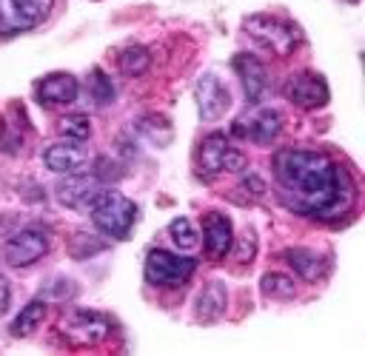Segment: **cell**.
I'll return each instance as SVG.
<instances>
[{
  "mask_svg": "<svg viewBox=\"0 0 365 356\" xmlns=\"http://www.w3.org/2000/svg\"><path fill=\"white\" fill-rule=\"evenodd\" d=\"M282 202L317 219H339L354 208L356 185L342 165L319 151L282 148L271 159Z\"/></svg>",
  "mask_w": 365,
  "mask_h": 356,
  "instance_id": "1",
  "label": "cell"
},
{
  "mask_svg": "<svg viewBox=\"0 0 365 356\" xmlns=\"http://www.w3.org/2000/svg\"><path fill=\"white\" fill-rule=\"evenodd\" d=\"M86 214L91 216L97 231L111 239H125L137 222V205L120 191H108V188H100L91 197V202L86 205Z\"/></svg>",
  "mask_w": 365,
  "mask_h": 356,
  "instance_id": "2",
  "label": "cell"
},
{
  "mask_svg": "<svg viewBox=\"0 0 365 356\" xmlns=\"http://www.w3.org/2000/svg\"><path fill=\"white\" fill-rule=\"evenodd\" d=\"M242 31L265 51L277 54V57H288L297 51V46L302 43V31L297 23L274 17V14H251L242 20Z\"/></svg>",
  "mask_w": 365,
  "mask_h": 356,
  "instance_id": "3",
  "label": "cell"
},
{
  "mask_svg": "<svg viewBox=\"0 0 365 356\" xmlns=\"http://www.w3.org/2000/svg\"><path fill=\"white\" fill-rule=\"evenodd\" d=\"M143 271H145V282L157 288H180L191 279V273L197 271V262L191 256L171 253L165 248H151Z\"/></svg>",
  "mask_w": 365,
  "mask_h": 356,
  "instance_id": "4",
  "label": "cell"
},
{
  "mask_svg": "<svg viewBox=\"0 0 365 356\" xmlns=\"http://www.w3.org/2000/svg\"><path fill=\"white\" fill-rule=\"evenodd\" d=\"M51 239H48V231L43 225H26L20 231H14L3 248L6 253V262L14 265V268H26L31 262H37L46 251H48Z\"/></svg>",
  "mask_w": 365,
  "mask_h": 356,
  "instance_id": "5",
  "label": "cell"
},
{
  "mask_svg": "<svg viewBox=\"0 0 365 356\" xmlns=\"http://www.w3.org/2000/svg\"><path fill=\"white\" fill-rule=\"evenodd\" d=\"M282 94L291 105L297 108H305V111H314V108H322L331 97L328 91V83L322 74H314V71H297L285 80L282 85Z\"/></svg>",
  "mask_w": 365,
  "mask_h": 356,
  "instance_id": "6",
  "label": "cell"
},
{
  "mask_svg": "<svg viewBox=\"0 0 365 356\" xmlns=\"http://www.w3.org/2000/svg\"><path fill=\"white\" fill-rule=\"evenodd\" d=\"M54 0H0V34H20L34 28Z\"/></svg>",
  "mask_w": 365,
  "mask_h": 356,
  "instance_id": "7",
  "label": "cell"
},
{
  "mask_svg": "<svg viewBox=\"0 0 365 356\" xmlns=\"http://www.w3.org/2000/svg\"><path fill=\"white\" fill-rule=\"evenodd\" d=\"M231 131L237 137H245V140L257 142V145H268L282 131V114L277 108H254V111L242 114L240 120H234Z\"/></svg>",
  "mask_w": 365,
  "mask_h": 356,
  "instance_id": "8",
  "label": "cell"
},
{
  "mask_svg": "<svg viewBox=\"0 0 365 356\" xmlns=\"http://www.w3.org/2000/svg\"><path fill=\"white\" fill-rule=\"evenodd\" d=\"M194 100H197L200 120L202 122H217L231 105V91L225 88V83L217 74H202L194 85Z\"/></svg>",
  "mask_w": 365,
  "mask_h": 356,
  "instance_id": "9",
  "label": "cell"
},
{
  "mask_svg": "<svg viewBox=\"0 0 365 356\" xmlns=\"http://www.w3.org/2000/svg\"><path fill=\"white\" fill-rule=\"evenodd\" d=\"M60 330L74 345H97L108 336V319L97 310H71L63 319Z\"/></svg>",
  "mask_w": 365,
  "mask_h": 356,
  "instance_id": "10",
  "label": "cell"
},
{
  "mask_svg": "<svg viewBox=\"0 0 365 356\" xmlns=\"http://www.w3.org/2000/svg\"><path fill=\"white\" fill-rule=\"evenodd\" d=\"M231 66H234V71H237V77H240V83H242L245 100H248L251 105H257V103L265 97V91H268V71H265V66H262L254 54H248V51L234 54Z\"/></svg>",
  "mask_w": 365,
  "mask_h": 356,
  "instance_id": "11",
  "label": "cell"
},
{
  "mask_svg": "<svg viewBox=\"0 0 365 356\" xmlns=\"http://www.w3.org/2000/svg\"><path fill=\"white\" fill-rule=\"evenodd\" d=\"M202 245L208 259H222L228 256V251L234 248V225L225 214L220 211H208L202 219Z\"/></svg>",
  "mask_w": 365,
  "mask_h": 356,
  "instance_id": "12",
  "label": "cell"
},
{
  "mask_svg": "<svg viewBox=\"0 0 365 356\" xmlns=\"http://www.w3.org/2000/svg\"><path fill=\"white\" fill-rule=\"evenodd\" d=\"M103 188V182L94 177V174H66L57 185H54V194H57V199L63 202V205H68V208H80V211H86V205L91 202V197L97 194Z\"/></svg>",
  "mask_w": 365,
  "mask_h": 356,
  "instance_id": "13",
  "label": "cell"
},
{
  "mask_svg": "<svg viewBox=\"0 0 365 356\" xmlns=\"http://www.w3.org/2000/svg\"><path fill=\"white\" fill-rule=\"evenodd\" d=\"M43 162H46V168L54 171V174H77V171L86 168L88 151L83 148V142L60 140V142H51V145L43 151Z\"/></svg>",
  "mask_w": 365,
  "mask_h": 356,
  "instance_id": "14",
  "label": "cell"
},
{
  "mask_svg": "<svg viewBox=\"0 0 365 356\" xmlns=\"http://www.w3.org/2000/svg\"><path fill=\"white\" fill-rule=\"evenodd\" d=\"M80 94V83L74 74H66V71H54V74H46L40 83H37V100L48 108H57V105H68L74 103Z\"/></svg>",
  "mask_w": 365,
  "mask_h": 356,
  "instance_id": "15",
  "label": "cell"
},
{
  "mask_svg": "<svg viewBox=\"0 0 365 356\" xmlns=\"http://www.w3.org/2000/svg\"><path fill=\"white\" fill-rule=\"evenodd\" d=\"M228 145H231V142H228V137H225V134H220V131L208 134V137L200 142L197 162H200V168H202V174H205V177L222 174V157H225Z\"/></svg>",
  "mask_w": 365,
  "mask_h": 356,
  "instance_id": "16",
  "label": "cell"
},
{
  "mask_svg": "<svg viewBox=\"0 0 365 356\" xmlns=\"http://www.w3.org/2000/svg\"><path fill=\"white\" fill-rule=\"evenodd\" d=\"M285 262L294 268V273L299 276V279H305V282H317L322 273H325V259L317 253V251H311V248H288L285 253Z\"/></svg>",
  "mask_w": 365,
  "mask_h": 356,
  "instance_id": "17",
  "label": "cell"
},
{
  "mask_svg": "<svg viewBox=\"0 0 365 356\" xmlns=\"http://www.w3.org/2000/svg\"><path fill=\"white\" fill-rule=\"evenodd\" d=\"M134 131H137L148 145H154V148H165V145H171V140H174V128H171V122H168L163 114H143V117H137Z\"/></svg>",
  "mask_w": 365,
  "mask_h": 356,
  "instance_id": "18",
  "label": "cell"
},
{
  "mask_svg": "<svg viewBox=\"0 0 365 356\" xmlns=\"http://www.w3.org/2000/svg\"><path fill=\"white\" fill-rule=\"evenodd\" d=\"M228 308V293H225V285L222 282H208L197 299V319L200 322H217Z\"/></svg>",
  "mask_w": 365,
  "mask_h": 356,
  "instance_id": "19",
  "label": "cell"
},
{
  "mask_svg": "<svg viewBox=\"0 0 365 356\" xmlns=\"http://www.w3.org/2000/svg\"><path fill=\"white\" fill-rule=\"evenodd\" d=\"M46 302L43 299H31L29 305H23V310L11 319V333L14 336H29V333H34L37 328H40V322L46 319Z\"/></svg>",
  "mask_w": 365,
  "mask_h": 356,
  "instance_id": "20",
  "label": "cell"
},
{
  "mask_svg": "<svg viewBox=\"0 0 365 356\" xmlns=\"http://www.w3.org/2000/svg\"><path fill=\"white\" fill-rule=\"evenodd\" d=\"M117 66H120L123 74H128V77H140V74H145L148 66H151V51H148L145 46H128V48L120 51Z\"/></svg>",
  "mask_w": 365,
  "mask_h": 356,
  "instance_id": "21",
  "label": "cell"
},
{
  "mask_svg": "<svg viewBox=\"0 0 365 356\" xmlns=\"http://www.w3.org/2000/svg\"><path fill=\"white\" fill-rule=\"evenodd\" d=\"M259 288L268 299H291L297 293V282L282 271H268L259 279Z\"/></svg>",
  "mask_w": 365,
  "mask_h": 356,
  "instance_id": "22",
  "label": "cell"
},
{
  "mask_svg": "<svg viewBox=\"0 0 365 356\" xmlns=\"http://www.w3.org/2000/svg\"><path fill=\"white\" fill-rule=\"evenodd\" d=\"M168 234H171V239H174V245H177L180 251H194V248L200 245V234H197V228H194V222H191L188 216L171 219Z\"/></svg>",
  "mask_w": 365,
  "mask_h": 356,
  "instance_id": "23",
  "label": "cell"
},
{
  "mask_svg": "<svg viewBox=\"0 0 365 356\" xmlns=\"http://www.w3.org/2000/svg\"><path fill=\"white\" fill-rule=\"evenodd\" d=\"M57 128H60V134H63L66 140H71V142H86V140L91 137V120H88L86 114H68V117H63V120L57 122Z\"/></svg>",
  "mask_w": 365,
  "mask_h": 356,
  "instance_id": "24",
  "label": "cell"
},
{
  "mask_svg": "<svg viewBox=\"0 0 365 356\" xmlns=\"http://www.w3.org/2000/svg\"><path fill=\"white\" fill-rule=\"evenodd\" d=\"M100 251H106V242L103 239H97V236H91V234H74L71 236V242H68V253L74 256V259H88V256H94V253H100Z\"/></svg>",
  "mask_w": 365,
  "mask_h": 356,
  "instance_id": "25",
  "label": "cell"
},
{
  "mask_svg": "<svg viewBox=\"0 0 365 356\" xmlns=\"http://www.w3.org/2000/svg\"><path fill=\"white\" fill-rule=\"evenodd\" d=\"M88 91H91V97H94L97 105H106V103L114 100V83L106 77L103 68H91V74H88Z\"/></svg>",
  "mask_w": 365,
  "mask_h": 356,
  "instance_id": "26",
  "label": "cell"
},
{
  "mask_svg": "<svg viewBox=\"0 0 365 356\" xmlns=\"http://www.w3.org/2000/svg\"><path fill=\"white\" fill-rule=\"evenodd\" d=\"M254 253H257V234H254L251 228H245V231H242V236L237 239L234 259H237L240 265H245V262H251V259H254Z\"/></svg>",
  "mask_w": 365,
  "mask_h": 356,
  "instance_id": "27",
  "label": "cell"
},
{
  "mask_svg": "<svg viewBox=\"0 0 365 356\" xmlns=\"http://www.w3.org/2000/svg\"><path fill=\"white\" fill-rule=\"evenodd\" d=\"M91 174H94L100 182H111V179H120V177H123V168H120L117 162L100 157V159L94 162V171H91Z\"/></svg>",
  "mask_w": 365,
  "mask_h": 356,
  "instance_id": "28",
  "label": "cell"
},
{
  "mask_svg": "<svg viewBox=\"0 0 365 356\" xmlns=\"http://www.w3.org/2000/svg\"><path fill=\"white\" fill-rule=\"evenodd\" d=\"M245 165H248L245 154L237 151L234 145H228V151H225V157H222V171H228V174H240V171H245Z\"/></svg>",
  "mask_w": 365,
  "mask_h": 356,
  "instance_id": "29",
  "label": "cell"
},
{
  "mask_svg": "<svg viewBox=\"0 0 365 356\" xmlns=\"http://www.w3.org/2000/svg\"><path fill=\"white\" fill-rule=\"evenodd\" d=\"M240 188L248 194V197H265V182H262V177L259 174H242V182H240Z\"/></svg>",
  "mask_w": 365,
  "mask_h": 356,
  "instance_id": "30",
  "label": "cell"
},
{
  "mask_svg": "<svg viewBox=\"0 0 365 356\" xmlns=\"http://www.w3.org/2000/svg\"><path fill=\"white\" fill-rule=\"evenodd\" d=\"M9 302H11V288H9V279L0 276V316L9 310Z\"/></svg>",
  "mask_w": 365,
  "mask_h": 356,
  "instance_id": "31",
  "label": "cell"
},
{
  "mask_svg": "<svg viewBox=\"0 0 365 356\" xmlns=\"http://www.w3.org/2000/svg\"><path fill=\"white\" fill-rule=\"evenodd\" d=\"M348 3H354V6H359V3H362V0H348Z\"/></svg>",
  "mask_w": 365,
  "mask_h": 356,
  "instance_id": "32",
  "label": "cell"
}]
</instances>
